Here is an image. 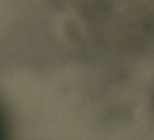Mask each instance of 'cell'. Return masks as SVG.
I'll return each mask as SVG.
<instances>
[{
  "mask_svg": "<svg viewBox=\"0 0 154 140\" xmlns=\"http://www.w3.org/2000/svg\"><path fill=\"white\" fill-rule=\"evenodd\" d=\"M4 139V135H2V125H0V140Z\"/></svg>",
  "mask_w": 154,
  "mask_h": 140,
  "instance_id": "obj_1",
  "label": "cell"
}]
</instances>
